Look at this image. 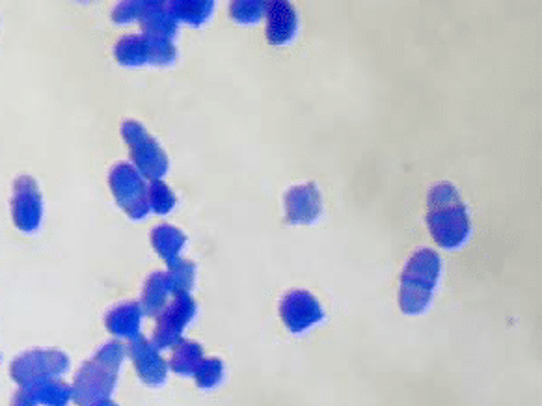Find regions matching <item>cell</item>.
Returning <instances> with one entry per match:
<instances>
[{"mask_svg": "<svg viewBox=\"0 0 542 406\" xmlns=\"http://www.w3.org/2000/svg\"><path fill=\"white\" fill-rule=\"evenodd\" d=\"M427 226L434 243L444 250H459L470 241L472 222L459 190L448 181L434 185L427 198Z\"/></svg>", "mask_w": 542, "mask_h": 406, "instance_id": "1", "label": "cell"}, {"mask_svg": "<svg viewBox=\"0 0 542 406\" xmlns=\"http://www.w3.org/2000/svg\"><path fill=\"white\" fill-rule=\"evenodd\" d=\"M442 278V258L431 248H421L408 259L401 274L399 308L405 315H423L433 306L434 293Z\"/></svg>", "mask_w": 542, "mask_h": 406, "instance_id": "2", "label": "cell"}, {"mask_svg": "<svg viewBox=\"0 0 542 406\" xmlns=\"http://www.w3.org/2000/svg\"><path fill=\"white\" fill-rule=\"evenodd\" d=\"M123 358H125V347L122 343L110 341L95 352L92 360L84 362L71 388L75 403L81 406H92L94 403L109 399L118 384Z\"/></svg>", "mask_w": 542, "mask_h": 406, "instance_id": "3", "label": "cell"}, {"mask_svg": "<svg viewBox=\"0 0 542 406\" xmlns=\"http://www.w3.org/2000/svg\"><path fill=\"white\" fill-rule=\"evenodd\" d=\"M114 58L125 68L142 66H172L176 64V43L159 36H127L116 43Z\"/></svg>", "mask_w": 542, "mask_h": 406, "instance_id": "4", "label": "cell"}, {"mask_svg": "<svg viewBox=\"0 0 542 406\" xmlns=\"http://www.w3.org/2000/svg\"><path fill=\"white\" fill-rule=\"evenodd\" d=\"M112 19L118 25H129L136 21L142 27V34H148V36H159V38L174 41L179 34V25L168 12L166 2H155V0L120 2L112 10Z\"/></svg>", "mask_w": 542, "mask_h": 406, "instance_id": "5", "label": "cell"}, {"mask_svg": "<svg viewBox=\"0 0 542 406\" xmlns=\"http://www.w3.org/2000/svg\"><path fill=\"white\" fill-rule=\"evenodd\" d=\"M123 140L131 151V159L135 161V168L144 177L151 181L161 179L168 172V155L159 142L146 131L142 123L127 120L122 127Z\"/></svg>", "mask_w": 542, "mask_h": 406, "instance_id": "6", "label": "cell"}, {"mask_svg": "<svg viewBox=\"0 0 542 406\" xmlns=\"http://www.w3.org/2000/svg\"><path fill=\"white\" fill-rule=\"evenodd\" d=\"M109 183L116 203L127 213V217L133 220L148 217V183L133 164H116L110 170Z\"/></svg>", "mask_w": 542, "mask_h": 406, "instance_id": "7", "label": "cell"}, {"mask_svg": "<svg viewBox=\"0 0 542 406\" xmlns=\"http://www.w3.org/2000/svg\"><path fill=\"white\" fill-rule=\"evenodd\" d=\"M198 313L196 300L190 297V293H177L172 300L166 304L163 312L159 313L153 343L159 351L170 349L181 341L185 328L194 321Z\"/></svg>", "mask_w": 542, "mask_h": 406, "instance_id": "8", "label": "cell"}, {"mask_svg": "<svg viewBox=\"0 0 542 406\" xmlns=\"http://www.w3.org/2000/svg\"><path fill=\"white\" fill-rule=\"evenodd\" d=\"M68 369V354L62 351H28L15 358L10 371L21 388H28L40 380L58 379Z\"/></svg>", "mask_w": 542, "mask_h": 406, "instance_id": "9", "label": "cell"}, {"mask_svg": "<svg viewBox=\"0 0 542 406\" xmlns=\"http://www.w3.org/2000/svg\"><path fill=\"white\" fill-rule=\"evenodd\" d=\"M280 317L291 334H306L313 326L325 321V310L312 293L295 289L289 291L280 302Z\"/></svg>", "mask_w": 542, "mask_h": 406, "instance_id": "10", "label": "cell"}, {"mask_svg": "<svg viewBox=\"0 0 542 406\" xmlns=\"http://www.w3.org/2000/svg\"><path fill=\"white\" fill-rule=\"evenodd\" d=\"M12 217L15 226L25 233H32L40 228L43 218V198L34 177L21 176L15 179Z\"/></svg>", "mask_w": 542, "mask_h": 406, "instance_id": "11", "label": "cell"}, {"mask_svg": "<svg viewBox=\"0 0 542 406\" xmlns=\"http://www.w3.org/2000/svg\"><path fill=\"white\" fill-rule=\"evenodd\" d=\"M284 203L285 217L293 226H312L323 215V196L315 183L287 190Z\"/></svg>", "mask_w": 542, "mask_h": 406, "instance_id": "12", "label": "cell"}, {"mask_svg": "<svg viewBox=\"0 0 542 406\" xmlns=\"http://www.w3.org/2000/svg\"><path fill=\"white\" fill-rule=\"evenodd\" d=\"M129 354L133 358L136 373L144 384L151 388H159L166 382L168 375V362L161 356V351L150 339L136 336L129 343Z\"/></svg>", "mask_w": 542, "mask_h": 406, "instance_id": "13", "label": "cell"}, {"mask_svg": "<svg viewBox=\"0 0 542 406\" xmlns=\"http://www.w3.org/2000/svg\"><path fill=\"white\" fill-rule=\"evenodd\" d=\"M267 40L276 47L289 45L299 34V12L282 0L267 4Z\"/></svg>", "mask_w": 542, "mask_h": 406, "instance_id": "14", "label": "cell"}, {"mask_svg": "<svg viewBox=\"0 0 542 406\" xmlns=\"http://www.w3.org/2000/svg\"><path fill=\"white\" fill-rule=\"evenodd\" d=\"M140 323H142V308L138 302H123L120 306L112 308L107 317L105 325L109 328L110 334L116 338L135 339L140 336Z\"/></svg>", "mask_w": 542, "mask_h": 406, "instance_id": "15", "label": "cell"}, {"mask_svg": "<svg viewBox=\"0 0 542 406\" xmlns=\"http://www.w3.org/2000/svg\"><path fill=\"white\" fill-rule=\"evenodd\" d=\"M174 295H176V291H174V285H172L168 272H153L144 285V297H142L144 312L148 313L150 317H157Z\"/></svg>", "mask_w": 542, "mask_h": 406, "instance_id": "16", "label": "cell"}, {"mask_svg": "<svg viewBox=\"0 0 542 406\" xmlns=\"http://www.w3.org/2000/svg\"><path fill=\"white\" fill-rule=\"evenodd\" d=\"M170 15L176 19L177 25L185 23L189 27H202L215 12V2L211 0H174L166 2Z\"/></svg>", "mask_w": 542, "mask_h": 406, "instance_id": "17", "label": "cell"}, {"mask_svg": "<svg viewBox=\"0 0 542 406\" xmlns=\"http://www.w3.org/2000/svg\"><path fill=\"white\" fill-rule=\"evenodd\" d=\"M151 244L157 250V254L170 267L181 259V252L187 244V237L183 231L177 230L174 226L163 224V226H157L155 230L151 231Z\"/></svg>", "mask_w": 542, "mask_h": 406, "instance_id": "18", "label": "cell"}, {"mask_svg": "<svg viewBox=\"0 0 542 406\" xmlns=\"http://www.w3.org/2000/svg\"><path fill=\"white\" fill-rule=\"evenodd\" d=\"M202 360H204V347L196 341L181 339L179 343L174 345L170 367L174 373L181 375V377H194Z\"/></svg>", "mask_w": 542, "mask_h": 406, "instance_id": "19", "label": "cell"}, {"mask_svg": "<svg viewBox=\"0 0 542 406\" xmlns=\"http://www.w3.org/2000/svg\"><path fill=\"white\" fill-rule=\"evenodd\" d=\"M30 395L36 399L38 405L45 406H66L69 399L73 397V392L64 380L45 379L25 388Z\"/></svg>", "mask_w": 542, "mask_h": 406, "instance_id": "20", "label": "cell"}, {"mask_svg": "<svg viewBox=\"0 0 542 406\" xmlns=\"http://www.w3.org/2000/svg\"><path fill=\"white\" fill-rule=\"evenodd\" d=\"M267 4L261 0H235L230 6L231 19L237 25H256L267 14Z\"/></svg>", "mask_w": 542, "mask_h": 406, "instance_id": "21", "label": "cell"}, {"mask_svg": "<svg viewBox=\"0 0 542 406\" xmlns=\"http://www.w3.org/2000/svg\"><path fill=\"white\" fill-rule=\"evenodd\" d=\"M194 379L202 390H207V392L215 390L224 380V362L217 356L204 358L194 373Z\"/></svg>", "mask_w": 542, "mask_h": 406, "instance_id": "22", "label": "cell"}, {"mask_svg": "<svg viewBox=\"0 0 542 406\" xmlns=\"http://www.w3.org/2000/svg\"><path fill=\"white\" fill-rule=\"evenodd\" d=\"M148 202L155 215H168L176 207V194L161 179H155L148 185Z\"/></svg>", "mask_w": 542, "mask_h": 406, "instance_id": "23", "label": "cell"}, {"mask_svg": "<svg viewBox=\"0 0 542 406\" xmlns=\"http://www.w3.org/2000/svg\"><path fill=\"white\" fill-rule=\"evenodd\" d=\"M168 276L174 285V291L177 293H189L196 282V267L187 259H179L174 265H170Z\"/></svg>", "mask_w": 542, "mask_h": 406, "instance_id": "24", "label": "cell"}, {"mask_svg": "<svg viewBox=\"0 0 542 406\" xmlns=\"http://www.w3.org/2000/svg\"><path fill=\"white\" fill-rule=\"evenodd\" d=\"M12 406H38L36 399L30 395L28 390L21 388L19 392L15 393L14 401H12Z\"/></svg>", "mask_w": 542, "mask_h": 406, "instance_id": "25", "label": "cell"}, {"mask_svg": "<svg viewBox=\"0 0 542 406\" xmlns=\"http://www.w3.org/2000/svg\"><path fill=\"white\" fill-rule=\"evenodd\" d=\"M92 406H118L116 403H112V401H109V399H105V401H99V403H94Z\"/></svg>", "mask_w": 542, "mask_h": 406, "instance_id": "26", "label": "cell"}]
</instances>
